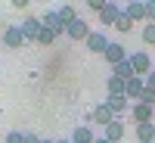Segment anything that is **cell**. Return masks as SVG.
Returning <instances> with one entry per match:
<instances>
[{
	"instance_id": "cell-1",
	"label": "cell",
	"mask_w": 155,
	"mask_h": 143,
	"mask_svg": "<svg viewBox=\"0 0 155 143\" xmlns=\"http://www.w3.org/2000/svg\"><path fill=\"white\" fill-rule=\"evenodd\" d=\"M127 62H130V69H134L137 78H146V75L155 69V62H152V56L146 53V50H137V53H130V56H127Z\"/></svg>"
},
{
	"instance_id": "cell-2",
	"label": "cell",
	"mask_w": 155,
	"mask_h": 143,
	"mask_svg": "<svg viewBox=\"0 0 155 143\" xmlns=\"http://www.w3.org/2000/svg\"><path fill=\"white\" fill-rule=\"evenodd\" d=\"M90 34H93V28H90L87 19H81V16H78L68 28H65V37H68V41H87Z\"/></svg>"
},
{
	"instance_id": "cell-3",
	"label": "cell",
	"mask_w": 155,
	"mask_h": 143,
	"mask_svg": "<svg viewBox=\"0 0 155 143\" xmlns=\"http://www.w3.org/2000/svg\"><path fill=\"white\" fill-rule=\"evenodd\" d=\"M22 34H25V44H37V34H41V16H25V22L19 25Z\"/></svg>"
},
{
	"instance_id": "cell-4",
	"label": "cell",
	"mask_w": 155,
	"mask_h": 143,
	"mask_svg": "<svg viewBox=\"0 0 155 143\" xmlns=\"http://www.w3.org/2000/svg\"><path fill=\"white\" fill-rule=\"evenodd\" d=\"M102 56H106V62L115 69V66H121V62H127V56H130V53H127V47H124V44L112 41V44H109V50H106Z\"/></svg>"
},
{
	"instance_id": "cell-5",
	"label": "cell",
	"mask_w": 155,
	"mask_h": 143,
	"mask_svg": "<svg viewBox=\"0 0 155 143\" xmlns=\"http://www.w3.org/2000/svg\"><path fill=\"white\" fill-rule=\"evenodd\" d=\"M130 118H134V124H149V121H155V109L146 106V103H130Z\"/></svg>"
},
{
	"instance_id": "cell-6",
	"label": "cell",
	"mask_w": 155,
	"mask_h": 143,
	"mask_svg": "<svg viewBox=\"0 0 155 143\" xmlns=\"http://www.w3.org/2000/svg\"><path fill=\"white\" fill-rule=\"evenodd\" d=\"M90 121L99 124V128H109L115 121V115H112V109L106 106V103H99V106H93V112H90Z\"/></svg>"
},
{
	"instance_id": "cell-7",
	"label": "cell",
	"mask_w": 155,
	"mask_h": 143,
	"mask_svg": "<svg viewBox=\"0 0 155 143\" xmlns=\"http://www.w3.org/2000/svg\"><path fill=\"white\" fill-rule=\"evenodd\" d=\"M109 44H112V41L106 37V31H93V34L87 37V50H90V53H106Z\"/></svg>"
},
{
	"instance_id": "cell-8",
	"label": "cell",
	"mask_w": 155,
	"mask_h": 143,
	"mask_svg": "<svg viewBox=\"0 0 155 143\" xmlns=\"http://www.w3.org/2000/svg\"><path fill=\"white\" fill-rule=\"evenodd\" d=\"M143 90H146V81H143V78H137V75H134L130 81H124V97L130 100V103H137Z\"/></svg>"
},
{
	"instance_id": "cell-9",
	"label": "cell",
	"mask_w": 155,
	"mask_h": 143,
	"mask_svg": "<svg viewBox=\"0 0 155 143\" xmlns=\"http://www.w3.org/2000/svg\"><path fill=\"white\" fill-rule=\"evenodd\" d=\"M124 16L130 19L134 25H137V22H143V19H146V3H143V0H130V3L124 6Z\"/></svg>"
},
{
	"instance_id": "cell-10",
	"label": "cell",
	"mask_w": 155,
	"mask_h": 143,
	"mask_svg": "<svg viewBox=\"0 0 155 143\" xmlns=\"http://www.w3.org/2000/svg\"><path fill=\"white\" fill-rule=\"evenodd\" d=\"M118 16H121V6L115 3V0H106V6L99 9V22H102V25H115Z\"/></svg>"
},
{
	"instance_id": "cell-11",
	"label": "cell",
	"mask_w": 155,
	"mask_h": 143,
	"mask_svg": "<svg viewBox=\"0 0 155 143\" xmlns=\"http://www.w3.org/2000/svg\"><path fill=\"white\" fill-rule=\"evenodd\" d=\"M102 137H106L109 143H121V140H124V121L115 118L109 128H102Z\"/></svg>"
},
{
	"instance_id": "cell-12",
	"label": "cell",
	"mask_w": 155,
	"mask_h": 143,
	"mask_svg": "<svg viewBox=\"0 0 155 143\" xmlns=\"http://www.w3.org/2000/svg\"><path fill=\"white\" fill-rule=\"evenodd\" d=\"M3 44H6V47H12V50L25 44V34H22V28H19V25H9V28L3 31Z\"/></svg>"
},
{
	"instance_id": "cell-13",
	"label": "cell",
	"mask_w": 155,
	"mask_h": 143,
	"mask_svg": "<svg viewBox=\"0 0 155 143\" xmlns=\"http://www.w3.org/2000/svg\"><path fill=\"white\" fill-rule=\"evenodd\" d=\"M41 25L50 28V31H56V34H65V28H62V22H59V16H56V9H47L44 16H41Z\"/></svg>"
},
{
	"instance_id": "cell-14",
	"label": "cell",
	"mask_w": 155,
	"mask_h": 143,
	"mask_svg": "<svg viewBox=\"0 0 155 143\" xmlns=\"http://www.w3.org/2000/svg\"><path fill=\"white\" fill-rule=\"evenodd\" d=\"M106 106L112 109L115 118H118L121 112H130V100H127V97H109V100H106Z\"/></svg>"
},
{
	"instance_id": "cell-15",
	"label": "cell",
	"mask_w": 155,
	"mask_h": 143,
	"mask_svg": "<svg viewBox=\"0 0 155 143\" xmlns=\"http://www.w3.org/2000/svg\"><path fill=\"white\" fill-rule=\"evenodd\" d=\"M93 140H96V134L90 124H78L74 134H71V143H93Z\"/></svg>"
},
{
	"instance_id": "cell-16",
	"label": "cell",
	"mask_w": 155,
	"mask_h": 143,
	"mask_svg": "<svg viewBox=\"0 0 155 143\" xmlns=\"http://www.w3.org/2000/svg\"><path fill=\"white\" fill-rule=\"evenodd\" d=\"M137 128V143H152L155 140V121L149 124H134Z\"/></svg>"
},
{
	"instance_id": "cell-17",
	"label": "cell",
	"mask_w": 155,
	"mask_h": 143,
	"mask_svg": "<svg viewBox=\"0 0 155 143\" xmlns=\"http://www.w3.org/2000/svg\"><path fill=\"white\" fill-rule=\"evenodd\" d=\"M56 16H59V22H62V28H68V25L78 19V9H74L71 3H65V6H59V9H56Z\"/></svg>"
},
{
	"instance_id": "cell-18",
	"label": "cell",
	"mask_w": 155,
	"mask_h": 143,
	"mask_svg": "<svg viewBox=\"0 0 155 143\" xmlns=\"http://www.w3.org/2000/svg\"><path fill=\"white\" fill-rule=\"evenodd\" d=\"M106 90H109V97H124V81H121V78H115V75H109Z\"/></svg>"
},
{
	"instance_id": "cell-19",
	"label": "cell",
	"mask_w": 155,
	"mask_h": 143,
	"mask_svg": "<svg viewBox=\"0 0 155 143\" xmlns=\"http://www.w3.org/2000/svg\"><path fill=\"white\" fill-rule=\"evenodd\" d=\"M140 37H143V44H146V47H155V22H146V25H143V31H140Z\"/></svg>"
},
{
	"instance_id": "cell-20",
	"label": "cell",
	"mask_w": 155,
	"mask_h": 143,
	"mask_svg": "<svg viewBox=\"0 0 155 143\" xmlns=\"http://www.w3.org/2000/svg\"><path fill=\"white\" fill-rule=\"evenodd\" d=\"M112 75H115V78H121V81H130V78H134V69H130V62H121V66H115V69H112Z\"/></svg>"
},
{
	"instance_id": "cell-21",
	"label": "cell",
	"mask_w": 155,
	"mask_h": 143,
	"mask_svg": "<svg viewBox=\"0 0 155 143\" xmlns=\"http://www.w3.org/2000/svg\"><path fill=\"white\" fill-rule=\"evenodd\" d=\"M56 41H59V34L50 31V28H41V34H37V44H41V47H50V44H56Z\"/></svg>"
},
{
	"instance_id": "cell-22",
	"label": "cell",
	"mask_w": 155,
	"mask_h": 143,
	"mask_svg": "<svg viewBox=\"0 0 155 143\" xmlns=\"http://www.w3.org/2000/svg\"><path fill=\"white\" fill-rule=\"evenodd\" d=\"M112 28H118L121 34H127V31H134V22L127 19V16H124V9H121V16L115 19V25H112Z\"/></svg>"
},
{
	"instance_id": "cell-23",
	"label": "cell",
	"mask_w": 155,
	"mask_h": 143,
	"mask_svg": "<svg viewBox=\"0 0 155 143\" xmlns=\"http://www.w3.org/2000/svg\"><path fill=\"white\" fill-rule=\"evenodd\" d=\"M137 103H146V106H152V109H155V90H149V87H146L143 94H140V100H137Z\"/></svg>"
},
{
	"instance_id": "cell-24",
	"label": "cell",
	"mask_w": 155,
	"mask_h": 143,
	"mask_svg": "<svg viewBox=\"0 0 155 143\" xmlns=\"http://www.w3.org/2000/svg\"><path fill=\"white\" fill-rule=\"evenodd\" d=\"M6 143H25V134L22 131H9L6 134Z\"/></svg>"
},
{
	"instance_id": "cell-25",
	"label": "cell",
	"mask_w": 155,
	"mask_h": 143,
	"mask_svg": "<svg viewBox=\"0 0 155 143\" xmlns=\"http://www.w3.org/2000/svg\"><path fill=\"white\" fill-rule=\"evenodd\" d=\"M146 22H155V0H146Z\"/></svg>"
},
{
	"instance_id": "cell-26",
	"label": "cell",
	"mask_w": 155,
	"mask_h": 143,
	"mask_svg": "<svg viewBox=\"0 0 155 143\" xmlns=\"http://www.w3.org/2000/svg\"><path fill=\"white\" fill-rule=\"evenodd\" d=\"M87 6H90V9H93V12H99L102 6H106V0H87Z\"/></svg>"
},
{
	"instance_id": "cell-27",
	"label": "cell",
	"mask_w": 155,
	"mask_h": 143,
	"mask_svg": "<svg viewBox=\"0 0 155 143\" xmlns=\"http://www.w3.org/2000/svg\"><path fill=\"white\" fill-rule=\"evenodd\" d=\"M143 81H146V87H149V90H155V69H152V72L143 78Z\"/></svg>"
},
{
	"instance_id": "cell-28",
	"label": "cell",
	"mask_w": 155,
	"mask_h": 143,
	"mask_svg": "<svg viewBox=\"0 0 155 143\" xmlns=\"http://www.w3.org/2000/svg\"><path fill=\"white\" fill-rule=\"evenodd\" d=\"M44 137H37V134H25V143H41Z\"/></svg>"
},
{
	"instance_id": "cell-29",
	"label": "cell",
	"mask_w": 155,
	"mask_h": 143,
	"mask_svg": "<svg viewBox=\"0 0 155 143\" xmlns=\"http://www.w3.org/2000/svg\"><path fill=\"white\" fill-rule=\"evenodd\" d=\"M93 143H109V140H106V137H96V140H93Z\"/></svg>"
},
{
	"instance_id": "cell-30",
	"label": "cell",
	"mask_w": 155,
	"mask_h": 143,
	"mask_svg": "<svg viewBox=\"0 0 155 143\" xmlns=\"http://www.w3.org/2000/svg\"><path fill=\"white\" fill-rule=\"evenodd\" d=\"M56 143H71V137H62V140H56Z\"/></svg>"
},
{
	"instance_id": "cell-31",
	"label": "cell",
	"mask_w": 155,
	"mask_h": 143,
	"mask_svg": "<svg viewBox=\"0 0 155 143\" xmlns=\"http://www.w3.org/2000/svg\"><path fill=\"white\" fill-rule=\"evenodd\" d=\"M41 143H56V140H41Z\"/></svg>"
},
{
	"instance_id": "cell-32",
	"label": "cell",
	"mask_w": 155,
	"mask_h": 143,
	"mask_svg": "<svg viewBox=\"0 0 155 143\" xmlns=\"http://www.w3.org/2000/svg\"><path fill=\"white\" fill-rule=\"evenodd\" d=\"M152 143H155V140H152Z\"/></svg>"
}]
</instances>
